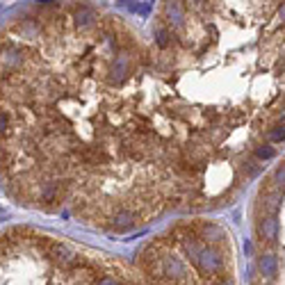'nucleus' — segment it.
Segmentation results:
<instances>
[{
    "mask_svg": "<svg viewBox=\"0 0 285 285\" xmlns=\"http://www.w3.org/2000/svg\"><path fill=\"white\" fill-rule=\"evenodd\" d=\"M30 12L62 68L55 71L30 39L12 21H7L0 28V91L43 101H64L85 110L89 91L78 55L71 0H37L30 5ZM112 21L114 12L107 28V43ZM151 62L124 85H110L105 80V60H103V89L96 110L87 112L89 135H87V151L78 169V192L73 199L76 212L87 219L96 217V189L103 183V176L112 169V164H116V158L124 164H139L149 171L158 169V158L141 139L144 132L153 128V112L144 110L141 105L146 89L141 85L135 91H126L132 82L151 71Z\"/></svg>",
    "mask_w": 285,
    "mask_h": 285,
    "instance_id": "f257e3e1",
    "label": "nucleus"
},
{
    "mask_svg": "<svg viewBox=\"0 0 285 285\" xmlns=\"http://www.w3.org/2000/svg\"><path fill=\"white\" fill-rule=\"evenodd\" d=\"M217 244H203V249L199 251V255L194 258V265L203 276H217V274L224 272L226 267V258L219 249H215Z\"/></svg>",
    "mask_w": 285,
    "mask_h": 285,
    "instance_id": "f03ea898",
    "label": "nucleus"
},
{
    "mask_svg": "<svg viewBox=\"0 0 285 285\" xmlns=\"http://www.w3.org/2000/svg\"><path fill=\"white\" fill-rule=\"evenodd\" d=\"M155 258H158V255H155ZM158 267H160V274L167 281H180V278H185V274H187L185 260L171 251H162V255L158 258Z\"/></svg>",
    "mask_w": 285,
    "mask_h": 285,
    "instance_id": "7ed1b4c3",
    "label": "nucleus"
},
{
    "mask_svg": "<svg viewBox=\"0 0 285 285\" xmlns=\"http://www.w3.org/2000/svg\"><path fill=\"white\" fill-rule=\"evenodd\" d=\"M258 269H260V274H263V276L274 278V276L278 274V255L272 253V251L260 253V258H258Z\"/></svg>",
    "mask_w": 285,
    "mask_h": 285,
    "instance_id": "20e7f679",
    "label": "nucleus"
},
{
    "mask_svg": "<svg viewBox=\"0 0 285 285\" xmlns=\"http://www.w3.org/2000/svg\"><path fill=\"white\" fill-rule=\"evenodd\" d=\"M94 285H121V283L116 281L114 276H101V278H98V281H96Z\"/></svg>",
    "mask_w": 285,
    "mask_h": 285,
    "instance_id": "39448f33",
    "label": "nucleus"
},
{
    "mask_svg": "<svg viewBox=\"0 0 285 285\" xmlns=\"http://www.w3.org/2000/svg\"><path fill=\"white\" fill-rule=\"evenodd\" d=\"M212 285H235V283L230 281V278H219V281H215Z\"/></svg>",
    "mask_w": 285,
    "mask_h": 285,
    "instance_id": "423d86ee",
    "label": "nucleus"
}]
</instances>
